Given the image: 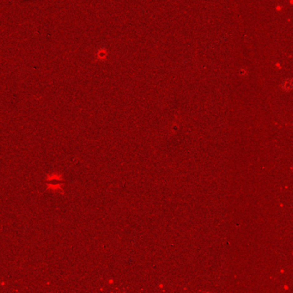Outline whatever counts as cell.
<instances>
[{
  "mask_svg": "<svg viewBox=\"0 0 293 293\" xmlns=\"http://www.w3.org/2000/svg\"><path fill=\"white\" fill-rule=\"evenodd\" d=\"M283 87L285 90H289L291 89V80L290 79H288L283 84Z\"/></svg>",
  "mask_w": 293,
  "mask_h": 293,
  "instance_id": "cell-1",
  "label": "cell"
}]
</instances>
